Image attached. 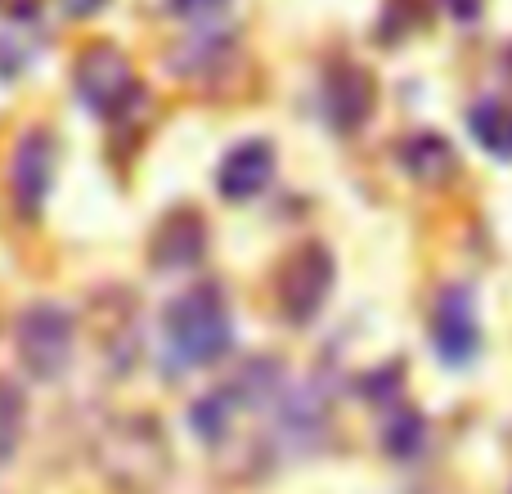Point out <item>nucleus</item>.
<instances>
[{
    "instance_id": "nucleus-16",
    "label": "nucleus",
    "mask_w": 512,
    "mask_h": 494,
    "mask_svg": "<svg viewBox=\"0 0 512 494\" xmlns=\"http://www.w3.org/2000/svg\"><path fill=\"white\" fill-rule=\"evenodd\" d=\"M230 5L234 0H167V14L185 18V23H198V27H212Z\"/></svg>"
},
{
    "instance_id": "nucleus-3",
    "label": "nucleus",
    "mask_w": 512,
    "mask_h": 494,
    "mask_svg": "<svg viewBox=\"0 0 512 494\" xmlns=\"http://www.w3.org/2000/svg\"><path fill=\"white\" fill-rule=\"evenodd\" d=\"M14 342H18V360L36 382L63 378V369L72 364V342H77L72 315L63 306H54V301H36V306H27L18 315Z\"/></svg>"
},
{
    "instance_id": "nucleus-17",
    "label": "nucleus",
    "mask_w": 512,
    "mask_h": 494,
    "mask_svg": "<svg viewBox=\"0 0 512 494\" xmlns=\"http://www.w3.org/2000/svg\"><path fill=\"white\" fill-rule=\"evenodd\" d=\"M441 9L454 18V23H463V27H472L481 14H486V0H441Z\"/></svg>"
},
{
    "instance_id": "nucleus-2",
    "label": "nucleus",
    "mask_w": 512,
    "mask_h": 494,
    "mask_svg": "<svg viewBox=\"0 0 512 494\" xmlns=\"http://www.w3.org/2000/svg\"><path fill=\"white\" fill-rule=\"evenodd\" d=\"M162 342H167L171 364L180 369H207V364L225 360L234 346V319L225 306L221 288H189L162 315Z\"/></svg>"
},
{
    "instance_id": "nucleus-1",
    "label": "nucleus",
    "mask_w": 512,
    "mask_h": 494,
    "mask_svg": "<svg viewBox=\"0 0 512 494\" xmlns=\"http://www.w3.org/2000/svg\"><path fill=\"white\" fill-rule=\"evenodd\" d=\"M90 463L113 494H158L176 468L167 432L149 414L108 418L90 441Z\"/></svg>"
},
{
    "instance_id": "nucleus-19",
    "label": "nucleus",
    "mask_w": 512,
    "mask_h": 494,
    "mask_svg": "<svg viewBox=\"0 0 512 494\" xmlns=\"http://www.w3.org/2000/svg\"><path fill=\"white\" fill-rule=\"evenodd\" d=\"M504 72H508V77H512V50L504 54Z\"/></svg>"
},
{
    "instance_id": "nucleus-6",
    "label": "nucleus",
    "mask_w": 512,
    "mask_h": 494,
    "mask_svg": "<svg viewBox=\"0 0 512 494\" xmlns=\"http://www.w3.org/2000/svg\"><path fill=\"white\" fill-rule=\"evenodd\" d=\"M432 346L450 369H468L481 351V324H477V301L463 283H450L436 297L432 315Z\"/></svg>"
},
{
    "instance_id": "nucleus-4",
    "label": "nucleus",
    "mask_w": 512,
    "mask_h": 494,
    "mask_svg": "<svg viewBox=\"0 0 512 494\" xmlns=\"http://www.w3.org/2000/svg\"><path fill=\"white\" fill-rule=\"evenodd\" d=\"M72 86H77V99L95 117H122L140 99V81H135L131 59L117 45L104 41L81 50L77 68H72Z\"/></svg>"
},
{
    "instance_id": "nucleus-5",
    "label": "nucleus",
    "mask_w": 512,
    "mask_h": 494,
    "mask_svg": "<svg viewBox=\"0 0 512 494\" xmlns=\"http://www.w3.org/2000/svg\"><path fill=\"white\" fill-rule=\"evenodd\" d=\"M333 274L337 270H333L328 247H319V243L297 247V252L283 261L279 283H274L283 319H288V324H310V319L324 310L328 292H333Z\"/></svg>"
},
{
    "instance_id": "nucleus-12",
    "label": "nucleus",
    "mask_w": 512,
    "mask_h": 494,
    "mask_svg": "<svg viewBox=\"0 0 512 494\" xmlns=\"http://www.w3.org/2000/svg\"><path fill=\"white\" fill-rule=\"evenodd\" d=\"M230 59H234V36L203 32V36L185 41L176 54H171V68H176L180 77H189V81H203V77H212V72L230 68Z\"/></svg>"
},
{
    "instance_id": "nucleus-9",
    "label": "nucleus",
    "mask_w": 512,
    "mask_h": 494,
    "mask_svg": "<svg viewBox=\"0 0 512 494\" xmlns=\"http://www.w3.org/2000/svg\"><path fill=\"white\" fill-rule=\"evenodd\" d=\"M274 180V144L270 140H243L216 167V189L225 203H252Z\"/></svg>"
},
{
    "instance_id": "nucleus-13",
    "label": "nucleus",
    "mask_w": 512,
    "mask_h": 494,
    "mask_svg": "<svg viewBox=\"0 0 512 494\" xmlns=\"http://www.w3.org/2000/svg\"><path fill=\"white\" fill-rule=\"evenodd\" d=\"M468 131L490 158L512 162V104H504V99H481V104H472Z\"/></svg>"
},
{
    "instance_id": "nucleus-18",
    "label": "nucleus",
    "mask_w": 512,
    "mask_h": 494,
    "mask_svg": "<svg viewBox=\"0 0 512 494\" xmlns=\"http://www.w3.org/2000/svg\"><path fill=\"white\" fill-rule=\"evenodd\" d=\"M59 5H63V14H72V18H90V14H99L108 0H59Z\"/></svg>"
},
{
    "instance_id": "nucleus-7",
    "label": "nucleus",
    "mask_w": 512,
    "mask_h": 494,
    "mask_svg": "<svg viewBox=\"0 0 512 494\" xmlns=\"http://www.w3.org/2000/svg\"><path fill=\"white\" fill-rule=\"evenodd\" d=\"M54 167H59V144L50 131H23L14 144V162H9V185H14V203L23 216H36L50 198Z\"/></svg>"
},
{
    "instance_id": "nucleus-14",
    "label": "nucleus",
    "mask_w": 512,
    "mask_h": 494,
    "mask_svg": "<svg viewBox=\"0 0 512 494\" xmlns=\"http://www.w3.org/2000/svg\"><path fill=\"white\" fill-rule=\"evenodd\" d=\"M23 441V391L9 378H0V463Z\"/></svg>"
},
{
    "instance_id": "nucleus-10",
    "label": "nucleus",
    "mask_w": 512,
    "mask_h": 494,
    "mask_svg": "<svg viewBox=\"0 0 512 494\" xmlns=\"http://www.w3.org/2000/svg\"><path fill=\"white\" fill-rule=\"evenodd\" d=\"M207 252V225L198 212H189V207H180V212H171L167 221L158 225V234H153L149 243V256L158 270H185V265H198Z\"/></svg>"
},
{
    "instance_id": "nucleus-15",
    "label": "nucleus",
    "mask_w": 512,
    "mask_h": 494,
    "mask_svg": "<svg viewBox=\"0 0 512 494\" xmlns=\"http://www.w3.org/2000/svg\"><path fill=\"white\" fill-rule=\"evenodd\" d=\"M418 445H423V418L414 409H400L396 423L387 427V450L405 459V454H418Z\"/></svg>"
},
{
    "instance_id": "nucleus-8",
    "label": "nucleus",
    "mask_w": 512,
    "mask_h": 494,
    "mask_svg": "<svg viewBox=\"0 0 512 494\" xmlns=\"http://www.w3.org/2000/svg\"><path fill=\"white\" fill-rule=\"evenodd\" d=\"M378 104V86L360 63H337L324 81V117L337 135H355L373 117Z\"/></svg>"
},
{
    "instance_id": "nucleus-11",
    "label": "nucleus",
    "mask_w": 512,
    "mask_h": 494,
    "mask_svg": "<svg viewBox=\"0 0 512 494\" xmlns=\"http://www.w3.org/2000/svg\"><path fill=\"white\" fill-rule=\"evenodd\" d=\"M400 167H405L418 185H441L445 176H454L459 153H454V144L445 140V135L418 131V135H409V140L400 144Z\"/></svg>"
}]
</instances>
